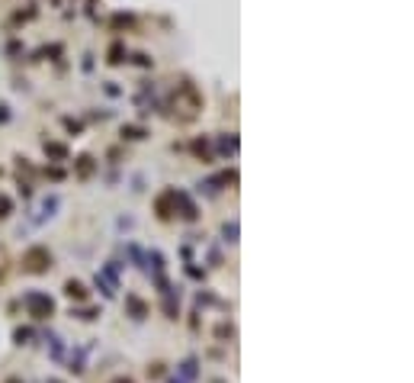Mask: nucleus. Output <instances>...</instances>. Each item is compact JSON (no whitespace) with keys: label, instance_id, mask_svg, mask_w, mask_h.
<instances>
[{"label":"nucleus","instance_id":"nucleus-1","mask_svg":"<svg viewBox=\"0 0 414 383\" xmlns=\"http://www.w3.org/2000/svg\"><path fill=\"white\" fill-rule=\"evenodd\" d=\"M48 267H51V255H48V251L45 248H29V251H26V255H23V271H29V274H42V271H48Z\"/></svg>","mask_w":414,"mask_h":383},{"label":"nucleus","instance_id":"nucleus-2","mask_svg":"<svg viewBox=\"0 0 414 383\" xmlns=\"http://www.w3.org/2000/svg\"><path fill=\"white\" fill-rule=\"evenodd\" d=\"M23 303L29 306V312H32L36 319H45V316H51V312H55V303H51L48 297H42V293H29Z\"/></svg>","mask_w":414,"mask_h":383},{"label":"nucleus","instance_id":"nucleus-3","mask_svg":"<svg viewBox=\"0 0 414 383\" xmlns=\"http://www.w3.org/2000/svg\"><path fill=\"white\" fill-rule=\"evenodd\" d=\"M65 293H68L71 300H87V286H84L81 280H68V283H65Z\"/></svg>","mask_w":414,"mask_h":383},{"label":"nucleus","instance_id":"nucleus-4","mask_svg":"<svg viewBox=\"0 0 414 383\" xmlns=\"http://www.w3.org/2000/svg\"><path fill=\"white\" fill-rule=\"evenodd\" d=\"M170 200H173V194L157 197V216H161V219H170Z\"/></svg>","mask_w":414,"mask_h":383},{"label":"nucleus","instance_id":"nucleus-5","mask_svg":"<svg viewBox=\"0 0 414 383\" xmlns=\"http://www.w3.org/2000/svg\"><path fill=\"white\" fill-rule=\"evenodd\" d=\"M77 174H81V177H90L93 174V158L90 155H81V158H77Z\"/></svg>","mask_w":414,"mask_h":383},{"label":"nucleus","instance_id":"nucleus-6","mask_svg":"<svg viewBox=\"0 0 414 383\" xmlns=\"http://www.w3.org/2000/svg\"><path fill=\"white\" fill-rule=\"evenodd\" d=\"M129 306H132V312H135V319H145V303H142V300L129 297Z\"/></svg>","mask_w":414,"mask_h":383},{"label":"nucleus","instance_id":"nucleus-7","mask_svg":"<svg viewBox=\"0 0 414 383\" xmlns=\"http://www.w3.org/2000/svg\"><path fill=\"white\" fill-rule=\"evenodd\" d=\"M45 152H48V155H55V158H65V155H68L65 145H55V142H51V145L45 142Z\"/></svg>","mask_w":414,"mask_h":383},{"label":"nucleus","instance_id":"nucleus-8","mask_svg":"<svg viewBox=\"0 0 414 383\" xmlns=\"http://www.w3.org/2000/svg\"><path fill=\"white\" fill-rule=\"evenodd\" d=\"M122 135H129V138H142L145 132H142V129H135V126H126V129H122Z\"/></svg>","mask_w":414,"mask_h":383},{"label":"nucleus","instance_id":"nucleus-9","mask_svg":"<svg viewBox=\"0 0 414 383\" xmlns=\"http://www.w3.org/2000/svg\"><path fill=\"white\" fill-rule=\"evenodd\" d=\"M7 213H10V200L0 197V216H7Z\"/></svg>","mask_w":414,"mask_h":383},{"label":"nucleus","instance_id":"nucleus-10","mask_svg":"<svg viewBox=\"0 0 414 383\" xmlns=\"http://www.w3.org/2000/svg\"><path fill=\"white\" fill-rule=\"evenodd\" d=\"M112 383H132V380H126V377H119V380H112Z\"/></svg>","mask_w":414,"mask_h":383},{"label":"nucleus","instance_id":"nucleus-11","mask_svg":"<svg viewBox=\"0 0 414 383\" xmlns=\"http://www.w3.org/2000/svg\"><path fill=\"white\" fill-rule=\"evenodd\" d=\"M48 383H58V380H48Z\"/></svg>","mask_w":414,"mask_h":383},{"label":"nucleus","instance_id":"nucleus-12","mask_svg":"<svg viewBox=\"0 0 414 383\" xmlns=\"http://www.w3.org/2000/svg\"><path fill=\"white\" fill-rule=\"evenodd\" d=\"M10 383H20V380H10Z\"/></svg>","mask_w":414,"mask_h":383}]
</instances>
